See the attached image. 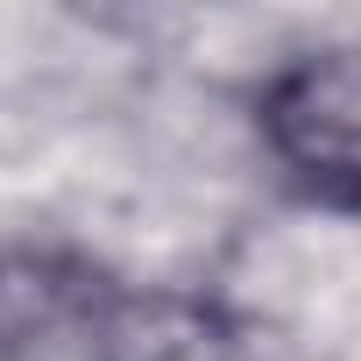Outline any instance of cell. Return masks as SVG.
<instances>
[{
    "label": "cell",
    "instance_id": "6da1fadb",
    "mask_svg": "<svg viewBox=\"0 0 361 361\" xmlns=\"http://www.w3.org/2000/svg\"><path fill=\"white\" fill-rule=\"evenodd\" d=\"M255 128L290 192L333 213H361V43L290 57L262 85Z\"/></svg>",
    "mask_w": 361,
    "mask_h": 361
},
{
    "label": "cell",
    "instance_id": "7a4b0ae2",
    "mask_svg": "<svg viewBox=\"0 0 361 361\" xmlns=\"http://www.w3.org/2000/svg\"><path fill=\"white\" fill-rule=\"evenodd\" d=\"M114 283L57 248H0V361H85Z\"/></svg>",
    "mask_w": 361,
    "mask_h": 361
},
{
    "label": "cell",
    "instance_id": "3957f363",
    "mask_svg": "<svg viewBox=\"0 0 361 361\" xmlns=\"http://www.w3.org/2000/svg\"><path fill=\"white\" fill-rule=\"evenodd\" d=\"M255 333L199 290H170V283H114L99 326H92V354L85 361H248Z\"/></svg>",
    "mask_w": 361,
    "mask_h": 361
},
{
    "label": "cell",
    "instance_id": "277c9868",
    "mask_svg": "<svg viewBox=\"0 0 361 361\" xmlns=\"http://www.w3.org/2000/svg\"><path fill=\"white\" fill-rule=\"evenodd\" d=\"M248 361H305V354H262V340H255V354Z\"/></svg>",
    "mask_w": 361,
    "mask_h": 361
}]
</instances>
